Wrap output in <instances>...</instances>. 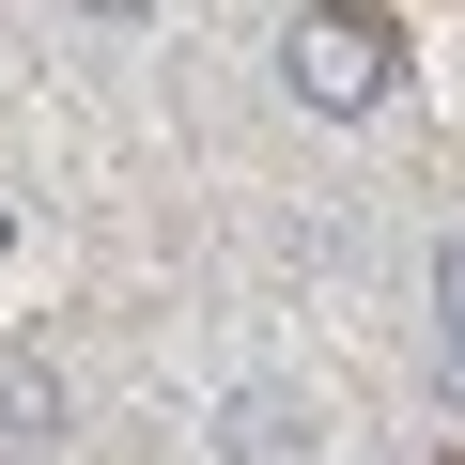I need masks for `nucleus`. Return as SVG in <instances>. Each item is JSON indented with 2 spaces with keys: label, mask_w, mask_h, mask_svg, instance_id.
Masks as SVG:
<instances>
[{
  "label": "nucleus",
  "mask_w": 465,
  "mask_h": 465,
  "mask_svg": "<svg viewBox=\"0 0 465 465\" xmlns=\"http://www.w3.org/2000/svg\"><path fill=\"white\" fill-rule=\"evenodd\" d=\"M434 357H465V232H434Z\"/></svg>",
  "instance_id": "obj_4"
},
{
  "label": "nucleus",
  "mask_w": 465,
  "mask_h": 465,
  "mask_svg": "<svg viewBox=\"0 0 465 465\" xmlns=\"http://www.w3.org/2000/svg\"><path fill=\"white\" fill-rule=\"evenodd\" d=\"M47 434H63V372L0 357V465H47Z\"/></svg>",
  "instance_id": "obj_3"
},
{
  "label": "nucleus",
  "mask_w": 465,
  "mask_h": 465,
  "mask_svg": "<svg viewBox=\"0 0 465 465\" xmlns=\"http://www.w3.org/2000/svg\"><path fill=\"white\" fill-rule=\"evenodd\" d=\"M0 264H16V202H0Z\"/></svg>",
  "instance_id": "obj_6"
},
{
  "label": "nucleus",
  "mask_w": 465,
  "mask_h": 465,
  "mask_svg": "<svg viewBox=\"0 0 465 465\" xmlns=\"http://www.w3.org/2000/svg\"><path fill=\"white\" fill-rule=\"evenodd\" d=\"M217 465H326V403L311 388H232L217 403Z\"/></svg>",
  "instance_id": "obj_2"
},
{
  "label": "nucleus",
  "mask_w": 465,
  "mask_h": 465,
  "mask_svg": "<svg viewBox=\"0 0 465 465\" xmlns=\"http://www.w3.org/2000/svg\"><path fill=\"white\" fill-rule=\"evenodd\" d=\"M434 388H450V403H465V357H434Z\"/></svg>",
  "instance_id": "obj_5"
},
{
  "label": "nucleus",
  "mask_w": 465,
  "mask_h": 465,
  "mask_svg": "<svg viewBox=\"0 0 465 465\" xmlns=\"http://www.w3.org/2000/svg\"><path fill=\"white\" fill-rule=\"evenodd\" d=\"M280 94L326 109V124H357V109L403 94V32L388 16H280Z\"/></svg>",
  "instance_id": "obj_1"
}]
</instances>
